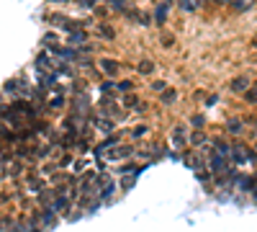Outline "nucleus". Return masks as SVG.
<instances>
[{
    "instance_id": "1",
    "label": "nucleus",
    "mask_w": 257,
    "mask_h": 232,
    "mask_svg": "<svg viewBox=\"0 0 257 232\" xmlns=\"http://www.w3.org/2000/svg\"><path fill=\"white\" fill-rule=\"evenodd\" d=\"M49 49H52V54H57V57H62V59H77L75 47H57V44H52Z\"/></svg>"
},
{
    "instance_id": "2",
    "label": "nucleus",
    "mask_w": 257,
    "mask_h": 232,
    "mask_svg": "<svg viewBox=\"0 0 257 232\" xmlns=\"http://www.w3.org/2000/svg\"><path fill=\"white\" fill-rule=\"evenodd\" d=\"M36 67H39V70H49V72H54V59H49L47 52H41V54L36 57Z\"/></svg>"
},
{
    "instance_id": "3",
    "label": "nucleus",
    "mask_w": 257,
    "mask_h": 232,
    "mask_svg": "<svg viewBox=\"0 0 257 232\" xmlns=\"http://www.w3.org/2000/svg\"><path fill=\"white\" fill-rule=\"evenodd\" d=\"M247 88H249V78H247V75H239V78L231 80V91H234V93H244Z\"/></svg>"
},
{
    "instance_id": "4",
    "label": "nucleus",
    "mask_w": 257,
    "mask_h": 232,
    "mask_svg": "<svg viewBox=\"0 0 257 232\" xmlns=\"http://www.w3.org/2000/svg\"><path fill=\"white\" fill-rule=\"evenodd\" d=\"M67 41H70V47H75V44H85V41H88V34H85L82 29H75V31H70Z\"/></svg>"
},
{
    "instance_id": "5",
    "label": "nucleus",
    "mask_w": 257,
    "mask_h": 232,
    "mask_svg": "<svg viewBox=\"0 0 257 232\" xmlns=\"http://www.w3.org/2000/svg\"><path fill=\"white\" fill-rule=\"evenodd\" d=\"M167 11H170V0H165V3H160L157 6V16H155V24H165V21H167Z\"/></svg>"
},
{
    "instance_id": "6",
    "label": "nucleus",
    "mask_w": 257,
    "mask_h": 232,
    "mask_svg": "<svg viewBox=\"0 0 257 232\" xmlns=\"http://www.w3.org/2000/svg\"><path fill=\"white\" fill-rule=\"evenodd\" d=\"M3 93H8V96H13V98H18V78L16 80H6L3 83V88H0Z\"/></svg>"
},
{
    "instance_id": "7",
    "label": "nucleus",
    "mask_w": 257,
    "mask_h": 232,
    "mask_svg": "<svg viewBox=\"0 0 257 232\" xmlns=\"http://www.w3.org/2000/svg\"><path fill=\"white\" fill-rule=\"evenodd\" d=\"M100 67H103L105 75H116V72H118V62H113V59H103V62H100Z\"/></svg>"
},
{
    "instance_id": "8",
    "label": "nucleus",
    "mask_w": 257,
    "mask_h": 232,
    "mask_svg": "<svg viewBox=\"0 0 257 232\" xmlns=\"http://www.w3.org/2000/svg\"><path fill=\"white\" fill-rule=\"evenodd\" d=\"M226 132H229V134H239V132H242V121H239V119H229V121H226Z\"/></svg>"
},
{
    "instance_id": "9",
    "label": "nucleus",
    "mask_w": 257,
    "mask_h": 232,
    "mask_svg": "<svg viewBox=\"0 0 257 232\" xmlns=\"http://www.w3.org/2000/svg\"><path fill=\"white\" fill-rule=\"evenodd\" d=\"M160 101L165 103V106H170V103H175V101H178V91H162Z\"/></svg>"
},
{
    "instance_id": "10",
    "label": "nucleus",
    "mask_w": 257,
    "mask_h": 232,
    "mask_svg": "<svg viewBox=\"0 0 257 232\" xmlns=\"http://www.w3.org/2000/svg\"><path fill=\"white\" fill-rule=\"evenodd\" d=\"M93 121H95L98 129H103V132H113V121H111V119H100V116H98V119H93Z\"/></svg>"
},
{
    "instance_id": "11",
    "label": "nucleus",
    "mask_w": 257,
    "mask_h": 232,
    "mask_svg": "<svg viewBox=\"0 0 257 232\" xmlns=\"http://www.w3.org/2000/svg\"><path fill=\"white\" fill-rule=\"evenodd\" d=\"M211 168H213V171H219V173H221V171H226V165H224V155H219V152L213 155V158H211Z\"/></svg>"
},
{
    "instance_id": "12",
    "label": "nucleus",
    "mask_w": 257,
    "mask_h": 232,
    "mask_svg": "<svg viewBox=\"0 0 257 232\" xmlns=\"http://www.w3.org/2000/svg\"><path fill=\"white\" fill-rule=\"evenodd\" d=\"M139 72H142V75H152V72H155V62L142 59V62H139Z\"/></svg>"
},
{
    "instance_id": "13",
    "label": "nucleus",
    "mask_w": 257,
    "mask_h": 232,
    "mask_svg": "<svg viewBox=\"0 0 257 232\" xmlns=\"http://www.w3.org/2000/svg\"><path fill=\"white\" fill-rule=\"evenodd\" d=\"M98 31H100V36H103V39H113V36H116V31H113L108 24H100V29H98Z\"/></svg>"
},
{
    "instance_id": "14",
    "label": "nucleus",
    "mask_w": 257,
    "mask_h": 232,
    "mask_svg": "<svg viewBox=\"0 0 257 232\" xmlns=\"http://www.w3.org/2000/svg\"><path fill=\"white\" fill-rule=\"evenodd\" d=\"M178 3L185 13H196V3H193V0H178Z\"/></svg>"
},
{
    "instance_id": "15",
    "label": "nucleus",
    "mask_w": 257,
    "mask_h": 232,
    "mask_svg": "<svg viewBox=\"0 0 257 232\" xmlns=\"http://www.w3.org/2000/svg\"><path fill=\"white\" fill-rule=\"evenodd\" d=\"M206 142V134L203 132H193L190 134V144H203Z\"/></svg>"
},
{
    "instance_id": "16",
    "label": "nucleus",
    "mask_w": 257,
    "mask_h": 232,
    "mask_svg": "<svg viewBox=\"0 0 257 232\" xmlns=\"http://www.w3.org/2000/svg\"><path fill=\"white\" fill-rule=\"evenodd\" d=\"M231 3H234V8H237V11H247L252 6V0H231Z\"/></svg>"
},
{
    "instance_id": "17",
    "label": "nucleus",
    "mask_w": 257,
    "mask_h": 232,
    "mask_svg": "<svg viewBox=\"0 0 257 232\" xmlns=\"http://www.w3.org/2000/svg\"><path fill=\"white\" fill-rule=\"evenodd\" d=\"M108 6L113 11H126V0H108Z\"/></svg>"
},
{
    "instance_id": "18",
    "label": "nucleus",
    "mask_w": 257,
    "mask_h": 232,
    "mask_svg": "<svg viewBox=\"0 0 257 232\" xmlns=\"http://www.w3.org/2000/svg\"><path fill=\"white\" fill-rule=\"evenodd\" d=\"M244 98H247L249 103H257V88H247V91H244Z\"/></svg>"
},
{
    "instance_id": "19",
    "label": "nucleus",
    "mask_w": 257,
    "mask_h": 232,
    "mask_svg": "<svg viewBox=\"0 0 257 232\" xmlns=\"http://www.w3.org/2000/svg\"><path fill=\"white\" fill-rule=\"evenodd\" d=\"M41 83H44V86H54V83H57V75H54V72H47L44 78H41Z\"/></svg>"
},
{
    "instance_id": "20",
    "label": "nucleus",
    "mask_w": 257,
    "mask_h": 232,
    "mask_svg": "<svg viewBox=\"0 0 257 232\" xmlns=\"http://www.w3.org/2000/svg\"><path fill=\"white\" fill-rule=\"evenodd\" d=\"M123 103H126V106H139V98H137V96H126Z\"/></svg>"
},
{
    "instance_id": "21",
    "label": "nucleus",
    "mask_w": 257,
    "mask_h": 232,
    "mask_svg": "<svg viewBox=\"0 0 257 232\" xmlns=\"http://www.w3.org/2000/svg\"><path fill=\"white\" fill-rule=\"evenodd\" d=\"M44 44H47V47L57 44V34H47V36H44Z\"/></svg>"
},
{
    "instance_id": "22",
    "label": "nucleus",
    "mask_w": 257,
    "mask_h": 232,
    "mask_svg": "<svg viewBox=\"0 0 257 232\" xmlns=\"http://www.w3.org/2000/svg\"><path fill=\"white\" fill-rule=\"evenodd\" d=\"M80 6H82V8H95L98 0H80Z\"/></svg>"
},
{
    "instance_id": "23",
    "label": "nucleus",
    "mask_w": 257,
    "mask_h": 232,
    "mask_svg": "<svg viewBox=\"0 0 257 232\" xmlns=\"http://www.w3.org/2000/svg\"><path fill=\"white\" fill-rule=\"evenodd\" d=\"M113 188H116L113 183H108V186H105V188H103V199H108V196L113 194Z\"/></svg>"
},
{
    "instance_id": "24",
    "label": "nucleus",
    "mask_w": 257,
    "mask_h": 232,
    "mask_svg": "<svg viewBox=\"0 0 257 232\" xmlns=\"http://www.w3.org/2000/svg\"><path fill=\"white\" fill-rule=\"evenodd\" d=\"M190 124H193V126H203V116H198V114L190 116Z\"/></svg>"
},
{
    "instance_id": "25",
    "label": "nucleus",
    "mask_w": 257,
    "mask_h": 232,
    "mask_svg": "<svg viewBox=\"0 0 257 232\" xmlns=\"http://www.w3.org/2000/svg\"><path fill=\"white\" fill-rule=\"evenodd\" d=\"M100 88H103V93H108V91H113V88H116V86H113V83H111V80H108V83H103V86H100Z\"/></svg>"
},
{
    "instance_id": "26",
    "label": "nucleus",
    "mask_w": 257,
    "mask_h": 232,
    "mask_svg": "<svg viewBox=\"0 0 257 232\" xmlns=\"http://www.w3.org/2000/svg\"><path fill=\"white\" fill-rule=\"evenodd\" d=\"M152 88H155V91H165V83H162V80H155Z\"/></svg>"
},
{
    "instance_id": "27",
    "label": "nucleus",
    "mask_w": 257,
    "mask_h": 232,
    "mask_svg": "<svg viewBox=\"0 0 257 232\" xmlns=\"http://www.w3.org/2000/svg\"><path fill=\"white\" fill-rule=\"evenodd\" d=\"M118 88H121V91H132V83L123 80V83H118Z\"/></svg>"
},
{
    "instance_id": "28",
    "label": "nucleus",
    "mask_w": 257,
    "mask_h": 232,
    "mask_svg": "<svg viewBox=\"0 0 257 232\" xmlns=\"http://www.w3.org/2000/svg\"><path fill=\"white\" fill-rule=\"evenodd\" d=\"M8 134H11V132L6 129V124H0V137H3V139H8Z\"/></svg>"
},
{
    "instance_id": "29",
    "label": "nucleus",
    "mask_w": 257,
    "mask_h": 232,
    "mask_svg": "<svg viewBox=\"0 0 257 232\" xmlns=\"http://www.w3.org/2000/svg\"><path fill=\"white\" fill-rule=\"evenodd\" d=\"M62 103H64V98H54V101H52V106H54V109H59Z\"/></svg>"
},
{
    "instance_id": "30",
    "label": "nucleus",
    "mask_w": 257,
    "mask_h": 232,
    "mask_svg": "<svg viewBox=\"0 0 257 232\" xmlns=\"http://www.w3.org/2000/svg\"><path fill=\"white\" fill-rule=\"evenodd\" d=\"M139 21H142V24H149V16H147V13H142V11H139Z\"/></svg>"
},
{
    "instance_id": "31",
    "label": "nucleus",
    "mask_w": 257,
    "mask_h": 232,
    "mask_svg": "<svg viewBox=\"0 0 257 232\" xmlns=\"http://www.w3.org/2000/svg\"><path fill=\"white\" fill-rule=\"evenodd\" d=\"M3 96H6V93H3V91H0V106H3Z\"/></svg>"
},
{
    "instance_id": "32",
    "label": "nucleus",
    "mask_w": 257,
    "mask_h": 232,
    "mask_svg": "<svg viewBox=\"0 0 257 232\" xmlns=\"http://www.w3.org/2000/svg\"><path fill=\"white\" fill-rule=\"evenodd\" d=\"M193 3H196V8H198V6H201V3H203V0H193Z\"/></svg>"
},
{
    "instance_id": "33",
    "label": "nucleus",
    "mask_w": 257,
    "mask_h": 232,
    "mask_svg": "<svg viewBox=\"0 0 257 232\" xmlns=\"http://www.w3.org/2000/svg\"><path fill=\"white\" fill-rule=\"evenodd\" d=\"M49 3H64V0H49Z\"/></svg>"
},
{
    "instance_id": "34",
    "label": "nucleus",
    "mask_w": 257,
    "mask_h": 232,
    "mask_svg": "<svg viewBox=\"0 0 257 232\" xmlns=\"http://www.w3.org/2000/svg\"><path fill=\"white\" fill-rule=\"evenodd\" d=\"M216 3H231V0H216Z\"/></svg>"
},
{
    "instance_id": "35",
    "label": "nucleus",
    "mask_w": 257,
    "mask_h": 232,
    "mask_svg": "<svg viewBox=\"0 0 257 232\" xmlns=\"http://www.w3.org/2000/svg\"><path fill=\"white\" fill-rule=\"evenodd\" d=\"M254 199H257V188H254Z\"/></svg>"
}]
</instances>
